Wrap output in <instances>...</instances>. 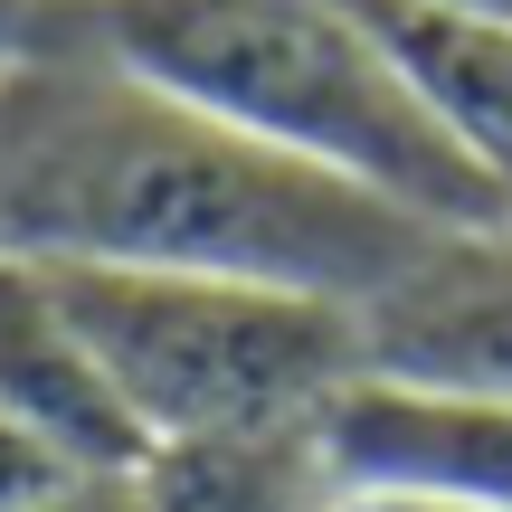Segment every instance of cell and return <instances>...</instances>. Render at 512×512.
Masks as SVG:
<instances>
[{
    "instance_id": "cell-7",
    "label": "cell",
    "mask_w": 512,
    "mask_h": 512,
    "mask_svg": "<svg viewBox=\"0 0 512 512\" xmlns=\"http://www.w3.org/2000/svg\"><path fill=\"white\" fill-rule=\"evenodd\" d=\"M370 19H380V38L408 57L427 105L456 124V143L475 152V171L503 190V219H512V19L437 10V0H370Z\"/></svg>"
},
{
    "instance_id": "cell-6",
    "label": "cell",
    "mask_w": 512,
    "mask_h": 512,
    "mask_svg": "<svg viewBox=\"0 0 512 512\" xmlns=\"http://www.w3.org/2000/svg\"><path fill=\"white\" fill-rule=\"evenodd\" d=\"M0 418L48 437L67 465H143V427L124 418L114 380L95 370L86 332L67 323L57 285L19 256H0Z\"/></svg>"
},
{
    "instance_id": "cell-3",
    "label": "cell",
    "mask_w": 512,
    "mask_h": 512,
    "mask_svg": "<svg viewBox=\"0 0 512 512\" xmlns=\"http://www.w3.org/2000/svg\"><path fill=\"white\" fill-rule=\"evenodd\" d=\"M114 380L143 446L285 437L313 427L361 380V304L238 275H124V266H38Z\"/></svg>"
},
{
    "instance_id": "cell-12",
    "label": "cell",
    "mask_w": 512,
    "mask_h": 512,
    "mask_svg": "<svg viewBox=\"0 0 512 512\" xmlns=\"http://www.w3.org/2000/svg\"><path fill=\"white\" fill-rule=\"evenodd\" d=\"M332 512H370V503H342V494H332Z\"/></svg>"
},
{
    "instance_id": "cell-8",
    "label": "cell",
    "mask_w": 512,
    "mask_h": 512,
    "mask_svg": "<svg viewBox=\"0 0 512 512\" xmlns=\"http://www.w3.org/2000/svg\"><path fill=\"white\" fill-rule=\"evenodd\" d=\"M143 484H152V512H332L313 427L162 446V456H143Z\"/></svg>"
},
{
    "instance_id": "cell-10",
    "label": "cell",
    "mask_w": 512,
    "mask_h": 512,
    "mask_svg": "<svg viewBox=\"0 0 512 512\" xmlns=\"http://www.w3.org/2000/svg\"><path fill=\"white\" fill-rule=\"evenodd\" d=\"M38 512H152V484L143 465H95V475H67Z\"/></svg>"
},
{
    "instance_id": "cell-13",
    "label": "cell",
    "mask_w": 512,
    "mask_h": 512,
    "mask_svg": "<svg viewBox=\"0 0 512 512\" xmlns=\"http://www.w3.org/2000/svg\"><path fill=\"white\" fill-rule=\"evenodd\" d=\"M67 10H76V0H67Z\"/></svg>"
},
{
    "instance_id": "cell-9",
    "label": "cell",
    "mask_w": 512,
    "mask_h": 512,
    "mask_svg": "<svg viewBox=\"0 0 512 512\" xmlns=\"http://www.w3.org/2000/svg\"><path fill=\"white\" fill-rule=\"evenodd\" d=\"M67 475H95V465H67L48 437H29L19 418H0V512H38Z\"/></svg>"
},
{
    "instance_id": "cell-11",
    "label": "cell",
    "mask_w": 512,
    "mask_h": 512,
    "mask_svg": "<svg viewBox=\"0 0 512 512\" xmlns=\"http://www.w3.org/2000/svg\"><path fill=\"white\" fill-rule=\"evenodd\" d=\"M437 10H494V19H512V0H437Z\"/></svg>"
},
{
    "instance_id": "cell-2",
    "label": "cell",
    "mask_w": 512,
    "mask_h": 512,
    "mask_svg": "<svg viewBox=\"0 0 512 512\" xmlns=\"http://www.w3.org/2000/svg\"><path fill=\"white\" fill-rule=\"evenodd\" d=\"M76 29H86L76 48L133 67L143 86L446 238H512L503 190L380 38L370 0H76Z\"/></svg>"
},
{
    "instance_id": "cell-5",
    "label": "cell",
    "mask_w": 512,
    "mask_h": 512,
    "mask_svg": "<svg viewBox=\"0 0 512 512\" xmlns=\"http://www.w3.org/2000/svg\"><path fill=\"white\" fill-rule=\"evenodd\" d=\"M361 370L512 408V238H437L361 313Z\"/></svg>"
},
{
    "instance_id": "cell-4",
    "label": "cell",
    "mask_w": 512,
    "mask_h": 512,
    "mask_svg": "<svg viewBox=\"0 0 512 512\" xmlns=\"http://www.w3.org/2000/svg\"><path fill=\"white\" fill-rule=\"evenodd\" d=\"M332 494L361 503H446V512H512V408L456 389L361 380L313 418Z\"/></svg>"
},
{
    "instance_id": "cell-1",
    "label": "cell",
    "mask_w": 512,
    "mask_h": 512,
    "mask_svg": "<svg viewBox=\"0 0 512 512\" xmlns=\"http://www.w3.org/2000/svg\"><path fill=\"white\" fill-rule=\"evenodd\" d=\"M446 228L143 86L95 48L0 67V256L380 304Z\"/></svg>"
}]
</instances>
